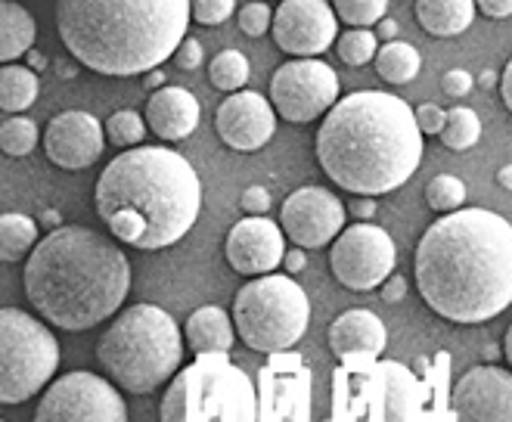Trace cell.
Listing matches in <instances>:
<instances>
[{
    "mask_svg": "<svg viewBox=\"0 0 512 422\" xmlns=\"http://www.w3.org/2000/svg\"><path fill=\"white\" fill-rule=\"evenodd\" d=\"M426 305L463 326L488 323L512 305V224L491 208H457L435 221L413 252Z\"/></svg>",
    "mask_w": 512,
    "mask_h": 422,
    "instance_id": "obj_1",
    "label": "cell"
},
{
    "mask_svg": "<svg viewBox=\"0 0 512 422\" xmlns=\"http://www.w3.org/2000/svg\"><path fill=\"white\" fill-rule=\"evenodd\" d=\"M423 137L416 112L401 97L354 90L323 115L317 162L336 187L354 196H382L419 171Z\"/></svg>",
    "mask_w": 512,
    "mask_h": 422,
    "instance_id": "obj_2",
    "label": "cell"
},
{
    "mask_svg": "<svg viewBox=\"0 0 512 422\" xmlns=\"http://www.w3.org/2000/svg\"><path fill=\"white\" fill-rule=\"evenodd\" d=\"M97 215L122 246L159 252L180 243L202 211L196 168L168 146H134L97 180Z\"/></svg>",
    "mask_w": 512,
    "mask_h": 422,
    "instance_id": "obj_3",
    "label": "cell"
},
{
    "mask_svg": "<svg viewBox=\"0 0 512 422\" xmlns=\"http://www.w3.org/2000/svg\"><path fill=\"white\" fill-rule=\"evenodd\" d=\"M25 298L53 326L84 333L109 320L131 292V261L94 227L47 233L25 261Z\"/></svg>",
    "mask_w": 512,
    "mask_h": 422,
    "instance_id": "obj_4",
    "label": "cell"
},
{
    "mask_svg": "<svg viewBox=\"0 0 512 422\" xmlns=\"http://www.w3.org/2000/svg\"><path fill=\"white\" fill-rule=\"evenodd\" d=\"M190 16V0H56L59 41L106 78L159 69L187 38Z\"/></svg>",
    "mask_w": 512,
    "mask_h": 422,
    "instance_id": "obj_5",
    "label": "cell"
},
{
    "mask_svg": "<svg viewBox=\"0 0 512 422\" xmlns=\"http://www.w3.org/2000/svg\"><path fill=\"white\" fill-rule=\"evenodd\" d=\"M97 360L128 395H153L184 360V336L159 305H131L109 323L97 345Z\"/></svg>",
    "mask_w": 512,
    "mask_h": 422,
    "instance_id": "obj_6",
    "label": "cell"
},
{
    "mask_svg": "<svg viewBox=\"0 0 512 422\" xmlns=\"http://www.w3.org/2000/svg\"><path fill=\"white\" fill-rule=\"evenodd\" d=\"M159 416L165 422H252L258 419V398L252 379L227 354H199L196 364L174 373Z\"/></svg>",
    "mask_w": 512,
    "mask_h": 422,
    "instance_id": "obj_7",
    "label": "cell"
},
{
    "mask_svg": "<svg viewBox=\"0 0 512 422\" xmlns=\"http://www.w3.org/2000/svg\"><path fill=\"white\" fill-rule=\"evenodd\" d=\"M233 323L246 348L261 354H283L308 333V292L286 274H261L236 292Z\"/></svg>",
    "mask_w": 512,
    "mask_h": 422,
    "instance_id": "obj_8",
    "label": "cell"
},
{
    "mask_svg": "<svg viewBox=\"0 0 512 422\" xmlns=\"http://www.w3.org/2000/svg\"><path fill=\"white\" fill-rule=\"evenodd\" d=\"M59 367V342L28 311H0V401L25 404L41 395Z\"/></svg>",
    "mask_w": 512,
    "mask_h": 422,
    "instance_id": "obj_9",
    "label": "cell"
},
{
    "mask_svg": "<svg viewBox=\"0 0 512 422\" xmlns=\"http://www.w3.org/2000/svg\"><path fill=\"white\" fill-rule=\"evenodd\" d=\"M270 100L292 125L317 122L339 103V75L320 56H292L270 78Z\"/></svg>",
    "mask_w": 512,
    "mask_h": 422,
    "instance_id": "obj_10",
    "label": "cell"
},
{
    "mask_svg": "<svg viewBox=\"0 0 512 422\" xmlns=\"http://www.w3.org/2000/svg\"><path fill=\"white\" fill-rule=\"evenodd\" d=\"M398 264V249L382 227L357 221L345 227L329 249V267L345 289L370 292L379 289Z\"/></svg>",
    "mask_w": 512,
    "mask_h": 422,
    "instance_id": "obj_11",
    "label": "cell"
},
{
    "mask_svg": "<svg viewBox=\"0 0 512 422\" xmlns=\"http://www.w3.org/2000/svg\"><path fill=\"white\" fill-rule=\"evenodd\" d=\"M38 422H125L128 404L115 385L87 370L59 376L35 407Z\"/></svg>",
    "mask_w": 512,
    "mask_h": 422,
    "instance_id": "obj_12",
    "label": "cell"
},
{
    "mask_svg": "<svg viewBox=\"0 0 512 422\" xmlns=\"http://www.w3.org/2000/svg\"><path fill=\"white\" fill-rule=\"evenodd\" d=\"M345 218L348 208L326 187H301L280 208V224L286 236L292 239V246L301 249L333 246V239L345 230Z\"/></svg>",
    "mask_w": 512,
    "mask_h": 422,
    "instance_id": "obj_13",
    "label": "cell"
},
{
    "mask_svg": "<svg viewBox=\"0 0 512 422\" xmlns=\"http://www.w3.org/2000/svg\"><path fill=\"white\" fill-rule=\"evenodd\" d=\"M270 32L289 56H320L339 41V13L326 0H283Z\"/></svg>",
    "mask_w": 512,
    "mask_h": 422,
    "instance_id": "obj_14",
    "label": "cell"
},
{
    "mask_svg": "<svg viewBox=\"0 0 512 422\" xmlns=\"http://www.w3.org/2000/svg\"><path fill=\"white\" fill-rule=\"evenodd\" d=\"M277 106L258 90H233L215 112V131L236 153H258L277 131Z\"/></svg>",
    "mask_w": 512,
    "mask_h": 422,
    "instance_id": "obj_15",
    "label": "cell"
},
{
    "mask_svg": "<svg viewBox=\"0 0 512 422\" xmlns=\"http://www.w3.org/2000/svg\"><path fill=\"white\" fill-rule=\"evenodd\" d=\"M106 140V125L84 109H69L50 118L44 131V153L56 168L84 171L103 156Z\"/></svg>",
    "mask_w": 512,
    "mask_h": 422,
    "instance_id": "obj_16",
    "label": "cell"
},
{
    "mask_svg": "<svg viewBox=\"0 0 512 422\" xmlns=\"http://www.w3.org/2000/svg\"><path fill=\"white\" fill-rule=\"evenodd\" d=\"M227 264L243 277L274 274L286 258V230L267 215H249L227 233Z\"/></svg>",
    "mask_w": 512,
    "mask_h": 422,
    "instance_id": "obj_17",
    "label": "cell"
},
{
    "mask_svg": "<svg viewBox=\"0 0 512 422\" xmlns=\"http://www.w3.org/2000/svg\"><path fill=\"white\" fill-rule=\"evenodd\" d=\"M454 413L469 422H512V373L481 364L454 385Z\"/></svg>",
    "mask_w": 512,
    "mask_h": 422,
    "instance_id": "obj_18",
    "label": "cell"
},
{
    "mask_svg": "<svg viewBox=\"0 0 512 422\" xmlns=\"http://www.w3.org/2000/svg\"><path fill=\"white\" fill-rule=\"evenodd\" d=\"M143 115L149 122V131H153L159 140L177 143V140H187L196 131L202 109L187 87L165 84V87L153 90V97L146 100Z\"/></svg>",
    "mask_w": 512,
    "mask_h": 422,
    "instance_id": "obj_19",
    "label": "cell"
},
{
    "mask_svg": "<svg viewBox=\"0 0 512 422\" xmlns=\"http://www.w3.org/2000/svg\"><path fill=\"white\" fill-rule=\"evenodd\" d=\"M388 342V329L385 323L367 311V308H351L339 314L329 326V351L339 360L351 357H379Z\"/></svg>",
    "mask_w": 512,
    "mask_h": 422,
    "instance_id": "obj_20",
    "label": "cell"
},
{
    "mask_svg": "<svg viewBox=\"0 0 512 422\" xmlns=\"http://www.w3.org/2000/svg\"><path fill=\"white\" fill-rule=\"evenodd\" d=\"M364 388H357V398L385 401V419H413L419 416V385L413 382L410 370L401 364H379L376 370H367Z\"/></svg>",
    "mask_w": 512,
    "mask_h": 422,
    "instance_id": "obj_21",
    "label": "cell"
},
{
    "mask_svg": "<svg viewBox=\"0 0 512 422\" xmlns=\"http://www.w3.org/2000/svg\"><path fill=\"white\" fill-rule=\"evenodd\" d=\"M184 336L196 354H227L239 333H236L233 317H227V311H221L215 305H205L190 314V320L184 326Z\"/></svg>",
    "mask_w": 512,
    "mask_h": 422,
    "instance_id": "obj_22",
    "label": "cell"
},
{
    "mask_svg": "<svg viewBox=\"0 0 512 422\" xmlns=\"http://www.w3.org/2000/svg\"><path fill=\"white\" fill-rule=\"evenodd\" d=\"M475 0H416V22L432 38H457L475 19Z\"/></svg>",
    "mask_w": 512,
    "mask_h": 422,
    "instance_id": "obj_23",
    "label": "cell"
},
{
    "mask_svg": "<svg viewBox=\"0 0 512 422\" xmlns=\"http://www.w3.org/2000/svg\"><path fill=\"white\" fill-rule=\"evenodd\" d=\"M38 25L35 16L28 13L16 0H4L0 4V59L4 63H16L19 56H25L35 47Z\"/></svg>",
    "mask_w": 512,
    "mask_h": 422,
    "instance_id": "obj_24",
    "label": "cell"
},
{
    "mask_svg": "<svg viewBox=\"0 0 512 422\" xmlns=\"http://www.w3.org/2000/svg\"><path fill=\"white\" fill-rule=\"evenodd\" d=\"M38 72L32 66H19V63H4L0 69V109L7 115H19L25 109H32L38 100Z\"/></svg>",
    "mask_w": 512,
    "mask_h": 422,
    "instance_id": "obj_25",
    "label": "cell"
},
{
    "mask_svg": "<svg viewBox=\"0 0 512 422\" xmlns=\"http://www.w3.org/2000/svg\"><path fill=\"white\" fill-rule=\"evenodd\" d=\"M373 63H376V72L382 81L410 84L419 75V69H423V56H419V50L407 41H385V47H379Z\"/></svg>",
    "mask_w": 512,
    "mask_h": 422,
    "instance_id": "obj_26",
    "label": "cell"
},
{
    "mask_svg": "<svg viewBox=\"0 0 512 422\" xmlns=\"http://www.w3.org/2000/svg\"><path fill=\"white\" fill-rule=\"evenodd\" d=\"M35 246H38L35 218L19 215V211H7V215L0 218V258L7 264H16L32 255Z\"/></svg>",
    "mask_w": 512,
    "mask_h": 422,
    "instance_id": "obj_27",
    "label": "cell"
},
{
    "mask_svg": "<svg viewBox=\"0 0 512 422\" xmlns=\"http://www.w3.org/2000/svg\"><path fill=\"white\" fill-rule=\"evenodd\" d=\"M441 143L450 149V153H466L481 140V118L478 112L466 109V106H454L447 109V122L441 128Z\"/></svg>",
    "mask_w": 512,
    "mask_h": 422,
    "instance_id": "obj_28",
    "label": "cell"
},
{
    "mask_svg": "<svg viewBox=\"0 0 512 422\" xmlns=\"http://www.w3.org/2000/svg\"><path fill=\"white\" fill-rule=\"evenodd\" d=\"M249 75H252V66L239 50H221L212 59V66H208V81H212V87L227 90V94H233V90H243Z\"/></svg>",
    "mask_w": 512,
    "mask_h": 422,
    "instance_id": "obj_29",
    "label": "cell"
},
{
    "mask_svg": "<svg viewBox=\"0 0 512 422\" xmlns=\"http://www.w3.org/2000/svg\"><path fill=\"white\" fill-rule=\"evenodd\" d=\"M38 140H41L38 125L32 122V118H25V115H7L4 125H0V146H4V153L13 156V159L35 153Z\"/></svg>",
    "mask_w": 512,
    "mask_h": 422,
    "instance_id": "obj_30",
    "label": "cell"
},
{
    "mask_svg": "<svg viewBox=\"0 0 512 422\" xmlns=\"http://www.w3.org/2000/svg\"><path fill=\"white\" fill-rule=\"evenodd\" d=\"M149 131V122H146V115L134 112V109H118L109 115V122H106V137L109 143H115L118 149H131V146H140L143 137Z\"/></svg>",
    "mask_w": 512,
    "mask_h": 422,
    "instance_id": "obj_31",
    "label": "cell"
},
{
    "mask_svg": "<svg viewBox=\"0 0 512 422\" xmlns=\"http://www.w3.org/2000/svg\"><path fill=\"white\" fill-rule=\"evenodd\" d=\"M336 53L342 56L345 66H367L379 53V35L370 28H348L336 41Z\"/></svg>",
    "mask_w": 512,
    "mask_h": 422,
    "instance_id": "obj_32",
    "label": "cell"
},
{
    "mask_svg": "<svg viewBox=\"0 0 512 422\" xmlns=\"http://www.w3.org/2000/svg\"><path fill=\"white\" fill-rule=\"evenodd\" d=\"M426 202L438 215H447V211H457L466 202V184L454 174H438L429 180L426 187Z\"/></svg>",
    "mask_w": 512,
    "mask_h": 422,
    "instance_id": "obj_33",
    "label": "cell"
},
{
    "mask_svg": "<svg viewBox=\"0 0 512 422\" xmlns=\"http://www.w3.org/2000/svg\"><path fill=\"white\" fill-rule=\"evenodd\" d=\"M339 19L351 28L379 25L388 13V0H333Z\"/></svg>",
    "mask_w": 512,
    "mask_h": 422,
    "instance_id": "obj_34",
    "label": "cell"
},
{
    "mask_svg": "<svg viewBox=\"0 0 512 422\" xmlns=\"http://www.w3.org/2000/svg\"><path fill=\"white\" fill-rule=\"evenodd\" d=\"M239 28H243L249 38L267 35V28H274V10H270L264 0H252V4L239 10Z\"/></svg>",
    "mask_w": 512,
    "mask_h": 422,
    "instance_id": "obj_35",
    "label": "cell"
},
{
    "mask_svg": "<svg viewBox=\"0 0 512 422\" xmlns=\"http://www.w3.org/2000/svg\"><path fill=\"white\" fill-rule=\"evenodd\" d=\"M190 4H193L196 25L212 28V25H221V22H227L233 16L236 0H190Z\"/></svg>",
    "mask_w": 512,
    "mask_h": 422,
    "instance_id": "obj_36",
    "label": "cell"
},
{
    "mask_svg": "<svg viewBox=\"0 0 512 422\" xmlns=\"http://www.w3.org/2000/svg\"><path fill=\"white\" fill-rule=\"evenodd\" d=\"M475 87L472 75L466 69H450L444 78H441V94L450 97V100H463L469 90Z\"/></svg>",
    "mask_w": 512,
    "mask_h": 422,
    "instance_id": "obj_37",
    "label": "cell"
},
{
    "mask_svg": "<svg viewBox=\"0 0 512 422\" xmlns=\"http://www.w3.org/2000/svg\"><path fill=\"white\" fill-rule=\"evenodd\" d=\"M416 122H419V128H423V134L438 137L444 122H447V109H441L438 103H423L416 109Z\"/></svg>",
    "mask_w": 512,
    "mask_h": 422,
    "instance_id": "obj_38",
    "label": "cell"
},
{
    "mask_svg": "<svg viewBox=\"0 0 512 422\" xmlns=\"http://www.w3.org/2000/svg\"><path fill=\"white\" fill-rule=\"evenodd\" d=\"M171 59H174V66H177V69L193 72V69L202 66V44H199L196 38H184V41H180V47L174 50Z\"/></svg>",
    "mask_w": 512,
    "mask_h": 422,
    "instance_id": "obj_39",
    "label": "cell"
},
{
    "mask_svg": "<svg viewBox=\"0 0 512 422\" xmlns=\"http://www.w3.org/2000/svg\"><path fill=\"white\" fill-rule=\"evenodd\" d=\"M239 205H243L246 215H267V211H270V193H267V187H249V190H243V199H239Z\"/></svg>",
    "mask_w": 512,
    "mask_h": 422,
    "instance_id": "obj_40",
    "label": "cell"
},
{
    "mask_svg": "<svg viewBox=\"0 0 512 422\" xmlns=\"http://www.w3.org/2000/svg\"><path fill=\"white\" fill-rule=\"evenodd\" d=\"M382 301H388V305H395V301H401L407 295V280L401 274H391L382 286Z\"/></svg>",
    "mask_w": 512,
    "mask_h": 422,
    "instance_id": "obj_41",
    "label": "cell"
},
{
    "mask_svg": "<svg viewBox=\"0 0 512 422\" xmlns=\"http://www.w3.org/2000/svg\"><path fill=\"white\" fill-rule=\"evenodd\" d=\"M475 4L488 19H509L512 16V0H475Z\"/></svg>",
    "mask_w": 512,
    "mask_h": 422,
    "instance_id": "obj_42",
    "label": "cell"
},
{
    "mask_svg": "<svg viewBox=\"0 0 512 422\" xmlns=\"http://www.w3.org/2000/svg\"><path fill=\"white\" fill-rule=\"evenodd\" d=\"M283 267H286V274H301V270L308 267V255H305V249H301V246L289 249V252H286V258H283Z\"/></svg>",
    "mask_w": 512,
    "mask_h": 422,
    "instance_id": "obj_43",
    "label": "cell"
},
{
    "mask_svg": "<svg viewBox=\"0 0 512 422\" xmlns=\"http://www.w3.org/2000/svg\"><path fill=\"white\" fill-rule=\"evenodd\" d=\"M348 211L357 218V221H370L373 215H376V202L370 199V196H360V199H354L351 205H348Z\"/></svg>",
    "mask_w": 512,
    "mask_h": 422,
    "instance_id": "obj_44",
    "label": "cell"
},
{
    "mask_svg": "<svg viewBox=\"0 0 512 422\" xmlns=\"http://www.w3.org/2000/svg\"><path fill=\"white\" fill-rule=\"evenodd\" d=\"M500 97H503V106L512 112V59H509L503 75H500Z\"/></svg>",
    "mask_w": 512,
    "mask_h": 422,
    "instance_id": "obj_45",
    "label": "cell"
},
{
    "mask_svg": "<svg viewBox=\"0 0 512 422\" xmlns=\"http://www.w3.org/2000/svg\"><path fill=\"white\" fill-rule=\"evenodd\" d=\"M382 41H395V35H398V22L391 19V16H385L382 22H379V32H376Z\"/></svg>",
    "mask_w": 512,
    "mask_h": 422,
    "instance_id": "obj_46",
    "label": "cell"
},
{
    "mask_svg": "<svg viewBox=\"0 0 512 422\" xmlns=\"http://www.w3.org/2000/svg\"><path fill=\"white\" fill-rule=\"evenodd\" d=\"M497 184H500L503 190H512V165H503V168L497 171Z\"/></svg>",
    "mask_w": 512,
    "mask_h": 422,
    "instance_id": "obj_47",
    "label": "cell"
},
{
    "mask_svg": "<svg viewBox=\"0 0 512 422\" xmlns=\"http://www.w3.org/2000/svg\"><path fill=\"white\" fill-rule=\"evenodd\" d=\"M146 87H153V90H159V87H165V75L159 72V69H153L146 75Z\"/></svg>",
    "mask_w": 512,
    "mask_h": 422,
    "instance_id": "obj_48",
    "label": "cell"
},
{
    "mask_svg": "<svg viewBox=\"0 0 512 422\" xmlns=\"http://www.w3.org/2000/svg\"><path fill=\"white\" fill-rule=\"evenodd\" d=\"M497 81H500V78H497V72H491V69H488V72H481V78H478L481 87H494Z\"/></svg>",
    "mask_w": 512,
    "mask_h": 422,
    "instance_id": "obj_49",
    "label": "cell"
},
{
    "mask_svg": "<svg viewBox=\"0 0 512 422\" xmlns=\"http://www.w3.org/2000/svg\"><path fill=\"white\" fill-rule=\"evenodd\" d=\"M25 56H28V63H32V69H35V72H38V69H44V63H47V59H44L41 53H32V50H28Z\"/></svg>",
    "mask_w": 512,
    "mask_h": 422,
    "instance_id": "obj_50",
    "label": "cell"
},
{
    "mask_svg": "<svg viewBox=\"0 0 512 422\" xmlns=\"http://www.w3.org/2000/svg\"><path fill=\"white\" fill-rule=\"evenodd\" d=\"M503 354L509 360V367H512V326L506 329V339H503Z\"/></svg>",
    "mask_w": 512,
    "mask_h": 422,
    "instance_id": "obj_51",
    "label": "cell"
},
{
    "mask_svg": "<svg viewBox=\"0 0 512 422\" xmlns=\"http://www.w3.org/2000/svg\"><path fill=\"white\" fill-rule=\"evenodd\" d=\"M481 354H485V360H488V364H494V360L500 357V348H497V345H488V348L481 351Z\"/></svg>",
    "mask_w": 512,
    "mask_h": 422,
    "instance_id": "obj_52",
    "label": "cell"
},
{
    "mask_svg": "<svg viewBox=\"0 0 512 422\" xmlns=\"http://www.w3.org/2000/svg\"><path fill=\"white\" fill-rule=\"evenodd\" d=\"M59 72H63V78H75V66H66V63H59Z\"/></svg>",
    "mask_w": 512,
    "mask_h": 422,
    "instance_id": "obj_53",
    "label": "cell"
}]
</instances>
